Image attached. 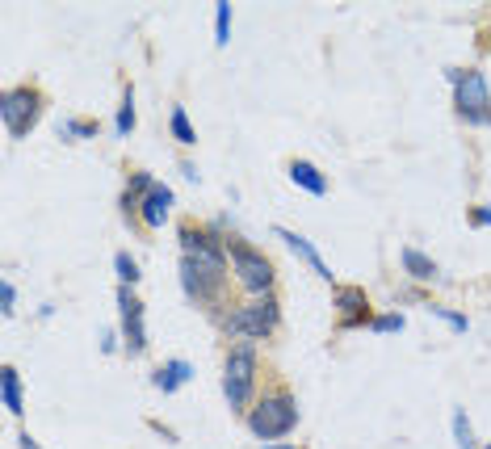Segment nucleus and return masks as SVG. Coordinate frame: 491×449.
Segmentation results:
<instances>
[{"label": "nucleus", "mask_w": 491, "mask_h": 449, "mask_svg": "<svg viewBox=\"0 0 491 449\" xmlns=\"http://www.w3.org/2000/svg\"><path fill=\"white\" fill-rule=\"evenodd\" d=\"M298 425V403L286 387H273L265 390L252 408H248V428L257 433L260 441H277V437H290Z\"/></svg>", "instance_id": "nucleus-1"}, {"label": "nucleus", "mask_w": 491, "mask_h": 449, "mask_svg": "<svg viewBox=\"0 0 491 449\" xmlns=\"http://www.w3.org/2000/svg\"><path fill=\"white\" fill-rule=\"evenodd\" d=\"M257 344L252 340H244V344H235L232 353H227V365H223V395H227V403H232L235 412H244L248 403H252V387H257Z\"/></svg>", "instance_id": "nucleus-2"}, {"label": "nucleus", "mask_w": 491, "mask_h": 449, "mask_svg": "<svg viewBox=\"0 0 491 449\" xmlns=\"http://www.w3.org/2000/svg\"><path fill=\"white\" fill-rule=\"evenodd\" d=\"M227 256H232V273L235 281L244 286L248 294H273V281H277V273H273V261L260 248H252V243L244 240H227Z\"/></svg>", "instance_id": "nucleus-3"}, {"label": "nucleus", "mask_w": 491, "mask_h": 449, "mask_svg": "<svg viewBox=\"0 0 491 449\" xmlns=\"http://www.w3.org/2000/svg\"><path fill=\"white\" fill-rule=\"evenodd\" d=\"M181 252H185V261H194L206 278L227 281V240H219L214 231L185 223L181 227Z\"/></svg>", "instance_id": "nucleus-4"}, {"label": "nucleus", "mask_w": 491, "mask_h": 449, "mask_svg": "<svg viewBox=\"0 0 491 449\" xmlns=\"http://www.w3.org/2000/svg\"><path fill=\"white\" fill-rule=\"evenodd\" d=\"M282 324V307H277V298L273 294H260V298H252V303L235 307L232 316L223 319V328L232 332V336H244V340H265L273 328Z\"/></svg>", "instance_id": "nucleus-5"}, {"label": "nucleus", "mask_w": 491, "mask_h": 449, "mask_svg": "<svg viewBox=\"0 0 491 449\" xmlns=\"http://www.w3.org/2000/svg\"><path fill=\"white\" fill-rule=\"evenodd\" d=\"M450 80H454V105H458V118H467L470 126H491V93H487V80L483 72L475 68H450Z\"/></svg>", "instance_id": "nucleus-6"}, {"label": "nucleus", "mask_w": 491, "mask_h": 449, "mask_svg": "<svg viewBox=\"0 0 491 449\" xmlns=\"http://www.w3.org/2000/svg\"><path fill=\"white\" fill-rule=\"evenodd\" d=\"M0 118H5V131L13 139H25L34 131V122L42 118V93L34 85H13L0 101Z\"/></svg>", "instance_id": "nucleus-7"}, {"label": "nucleus", "mask_w": 491, "mask_h": 449, "mask_svg": "<svg viewBox=\"0 0 491 449\" xmlns=\"http://www.w3.org/2000/svg\"><path fill=\"white\" fill-rule=\"evenodd\" d=\"M118 311H123V336H126V353L139 357V353L148 349V328H143V303L135 298L131 286L118 290Z\"/></svg>", "instance_id": "nucleus-8"}, {"label": "nucleus", "mask_w": 491, "mask_h": 449, "mask_svg": "<svg viewBox=\"0 0 491 449\" xmlns=\"http://www.w3.org/2000/svg\"><path fill=\"white\" fill-rule=\"evenodd\" d=\"M332 303L341 307V328H366L374 324V311H369V298L361 286H336V298Z\"/></svg>", "instance_id": "nucleus-9"}, {"label": "nucleus", "mask_w": 491, "mask_h": 449, "mask_svg": "<svg viewBox=\"0 0 491 449\" xmlns=\"http://www.w3.org/2000/svg\"><path fill=\"white\" fill-rule=\"evenodd\" d=\"M181 286L194 303H219V294H223V281L206 278V273H202L194 261H185V256H181Z\"/></svg>", "instance_id": "nucleus-10"}, {"label": "nucleus", "mask_w": 491, "mask_h": 449, "mask_svg": "<svg viewBox=\"0 0 491 449\" xmlns=\"http://www.w3.org/2000/svg\"><path fill=\"white\" fill-rule=\"evenodd\" d=\"M168 206H172V189L168 185H156V189L139 202V219H143V227H164Z\"/></svg>", "instance_id": "nucleus-11"}, {"label": "nucleus", "mask_w": 491, "mask_h": 449, "mask_svg": "<svg viewBox=\"0 0 491 449\" xmlns=\"http://www.w3.org/2000/svg\"><path fill=\"white\" fill-rule=\"evenodd\" d=\"M277 240H286V248H295V252L303 256V261H307V265L315 269V273H320L323 281H332V269L323 265V256L315 252V248H311L307 235H298V231H290V227H277Z\"/></svg>", "instance_id": "nucleus-12"}, {"label": "nucleus", "mask_w": 491, "mask_h": 449, "mask_svg": "<svg viewBox=\"0 0 491 449\" xmlns=\"http://www.w3.org/2000/svg\"><path fill=\"white\" fill-rule=\"evenodd\" d=\"M290 181L298 185V189H307V194H315V197H323L328 194V177H323L311 160H290Z\"/></svg>", "instance_id": "nucleus-13"}, {"label": "nucleus", "mask_w": 491, "mask_h": 449, "mask_svg": "<svg viewBox=\"0 0 491 449\" xmlns=\"http://www.w3.org/2000/svg\"><path fill=\"white\" fill-rule=\"evenodd\" d=\"M189 374H194V370H189V362H181V357H177V362H164L160 370H156V378H151V382H156L164 395H172L181 382H189Z\"/></svg>", "instance_id": "nucleus-14"}, {"label": "nucleus", "mask_w": 491, "mask_h": 449, "mask_svg": "<svg viewBox=\"0 0 491 449\" xmlns=\"http://www.w3.org/2000/svg\"><path fill=\"white\" fill-rule=\"evenodd\" d=\"M399 261H404V269H407V278H412V281H432V278H437V265H432L420 248H404Z\"/></svg>", "instance_id": "nucleus-15"}, {"label": "nucleus", "mask_w": 491, "mask_h": 449, "mask_svg": "<svg viewBox=\"0 0 491 449\" xmlns=\"http://www.w3.org/2000/svg\"><path fill=\"white\" fill-rule=\"evenodd\" d=\"M168 126H172V139H177L181 147H194L197 143V131H194V122H189V114H185V105H172Z\"/></svg>", "instance_id": "nucleus-16"}, {"label": "nucleus", "mask_w": 491, "mask_h": 449, "mask_svg": "<svg viewBox=\"0 0 491 449\" xmlns=\"http://www.w3.org/2000/svg\"><path fill=\"white\" fill-rule=\"evenodd\" d=\"M0 382H5V408H9L13 416H22L25 412L22 408V374H17L13 365H5V378H0Z\"/></svg>", "instance_id": "nucleus-17"}, {"label": "nucleus", "mask_w": 491, "mask_h": 449, "mask_svg": "<svg viewBox=\"0 0 491 449\" xmlns=\"http://www.w3.org/2000/svg\"><path fill=\"white\" fill-rule=\"evenodd\" d=\"M114 131L118 134L135 131V93H131V88L123 93V105H118V118H114Z\"/></svg>", "instance_id": "nucleus-18"}, {"label": "nucleus", "mask_w": 491, "mask_h": 449, "mask_svg": "<svg viewBox=\"0 0 491 449\" xmlns=\"http://www.w3.org/2000/svg\"><path fill=\"white\" fill-rule=\"evenodd\" d=\"M214 42H219V47L232 42V5H227V0H219V9H214Z\"/></svg>", "instance_id": "nucleus-19"}, {"label": "nucleus", "mask_w": 491, "mask_h": 449, "mask_svg": "<svg viewBox=\"0 0 491 449\" xmlns=\"http://www.w3.org/2000/svg\"><path fill=\"white\" fill-rule=\"evenodd\" d=\"M454 441H458V449H479V441H475V433H470L467 412H454Z\"/></svg>", "instance_id": "nucleus-20"}, {"label": "nucleus", "mask_w": 491, "mask_h": 449, "mask_svg": "<svg viewBox=\"0 0 491 449\" xmlns=\"http://www.w3.org/2000/svg\"><path fill=\"white\" fill-rule=\"evenodd\" d=\"M114 269H118L123 286H135V281H139V265H135V256H131V252H118V256H114Z\"/></svg>", "instance_id": "nucleus-21"}, {"label": "nucleus", "mask_w": 491, "mask_h": 449, "mask_svg": "<svg viewBox=\"0 0 491 449\" xmlns=\"http://www.w3.org/2000/svg\"><path fill=\"white\" fill-rule=\"evenodd\" d=\"M429 316L445 319V324H450L454 332H467V316H458V311H450V307H437V303H432V307H429Z\"/></svg>", "instance_id": "nucleus-22"}, {"label": "nucleus", "mask_w": 491, "mask_h": 449, "mask_svg": "<svg viewBox=\"0 0 491 449\" xmlns=\"http://www.w3.org/2000/svg\"><path fill=\"white\" fill-rule=\"evenodd\" d=\"M63 134H72V139H93V134H97V122H85V118L63 122Z\"/></svg>", "instance_id": "nucleus-23"}, {"label": "nucleus", "mask_w": 491, "mask_h": 449, "mask_svg": "<svg viewBox=\"0 0 491 449\" xmlns=\"http://www.w3.org/2000/svg\"><path fill=\"white\" fill-rule=\"evenodd\" d=\"M369 328H374V332H399V328H404V316H374Z\"/></svg>", "instance_id": "nucleus-24"}, {"label": "nucleus", "mask_w": 491, "mask_h": 449, "mask_svg": "<svg viewBox=\"0 0 491 449\" xmlns=\"http://www.w3.org/2000/svg\"><path fill=\"white\" fill-rule=\"evenodd\" d=\"M470 223L475 227H491V206H475L470 210Z\"/></svg>", "instance_id": "nucleus-25"}, {"label": "nucleus", "mask_w": 491, "mask_h": 449, "mask_svg": "<svg viewBox=\"0 0 491 449\" xmlns=\"http://www.w3.org/2000/svg\"><path fill=\"white\" fill-rule=\"evenodd\" d=\"M0 298H5V316H13V303H17V290H13V281L0 286Z\"/></svg>", "instance_id": "nucleus-26"}, {"label": "nucleus", "mask_w": 491, "mask_h": 449, "mask_svg": "<svg viewBox=\"0 0 491 449\" xmlns=\"http://www.w3.org/2000/svg\"><path fill=\"white\" fill-rule=\"evenodd\" d=\"M17 441H22V449H38V441L30 437V433H22V437H17Z\"/></svg>", "instance_id": "nucleus-27"}, {"label": "nucleus", "mask_w": 491, "mask_h": 449, "mask_svg": "<svg viewBox=\"0 0 491 449\" xmlns=\"http://www.w3.org/2000/svg\"><path fill=\"white\" fill-rule=\"evenodd\" d=\"M265 449H298V445H265Z\"/></svg>", "instance_id": "nucleus-28"}]
</instances>
